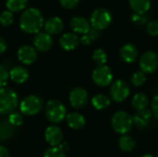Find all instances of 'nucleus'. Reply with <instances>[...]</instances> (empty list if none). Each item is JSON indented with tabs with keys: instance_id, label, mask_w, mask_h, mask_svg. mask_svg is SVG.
Here are the masks:
<instances>
[{
	"instance_id": "obj_1",
	"label": "nucleus",
	"mask_w": 158,
	"mask_h": 157,
	"mask_svg": "<svg viewBox=\"0 0 158 157\" xmlns=\"http://www.w3.org/2000/svg\"><path fill=\"white\" fill-rule=\"evenodd\" d=\"M44 21L42 12L35 8L30 7L23 11L19 19V27L26 33H37L44 27Z\"/></svg>"
},
{
	"instance_id": "obj_2",
	"label": "nucleus",
	"mask_w": 158,
	"mask_h": 157,
	"mask_svg": "<svg viewBox=\"0 0 158 157\" xmlns=\"http://www.w3.org/2000/svg\"><path fill=\"white\" fill-rule=\"evenodd\" d=\"M19 97L11 88H0V114H10L17 108Z\"/></svg>"
},
{
	"instance_id": "obj_3",
	"label": "nucleus",
	"mask_w": 158,
	"mask_h": 157,
	"mask_svg": "<svg viewBox=\"0 0 158 157\" xmlns=\"http://www.w3.org/2000/svg\"><path fill=\"white\" fill-rule=\"evenodd\" d=\"M111 126L118 134H127L132 128V117L126 111L116 112L111 118Z\"/></svg>"
},
{
	"instance_id": "obj_4",
	"label": "nucleus",
	"mask_w": 158,
	"mask_h": 157,
	"mask_svg": "<svg viewBox=\"0 0 158 157\" xmlns=\"http://www.w3.org/2000/svg\"><path fill=\"white\" fill-rule=\"evenodd\" d=\"M47 119L52 123H59L66 118L67 110L65 105L57 100H50L46 103L44 108Z\"/></svg>"
},
{
	"instance_id": "obj_5",
	"label": "nucleus",
	"mask_w": 158,
	"mask_h": 157,
	"mask_svg": "<svg viewBox=\"0 0 158 157\" xmlns=\"http://www.w3.org/2000/svg\"><path fill=\"white\" fill-rule=\"evenodd\" d=\"M43 107L44 102L37 95L26 96L19 104L20 112L25 116H34L40 113Z\"/></svg>"
},
{
	"instance_id": "obj_6",
	"label": "nucleus",
	"mask_w": 158,
	"mask_h": 157,
	"mask_svg": "<svg viewBox=\"0 0 158 157\" xmlns=\"http://www.w3.org/2000/svg\"><path fill=\"white\" fill-rule=\"evenodd\" d=\"M112 22V15L106 8H97L95 9L90 18L91 26L98 31L106 29Z\"/></svg>"
},
{
	"instance_id": "obj_7",
	"label": "nucleus",
	"mask_w": 158,
	"mask_h": 157,
	"mask_svg": "<svg viewBox=\"0 0 158 157\" xmlns=\"http://www.w3.org/2000/svg\"><path fill=\"white\" fill-rule=\"evenodd\" d=\"M131 93V89L128 84L123 80H117L114 81L110 88V97L113 101L120 103L125 101Z\"/></svg>"
},
{
	"instance_id": "obj_8",
	"label": "nucleus",
	"mask_w": 158,
	"mask_h": 157,
	"mask_svg": "<svg viewBox=\"0 0 158 157\" xmlns=\"http://www.w3.org/2000/svg\"><path fill=\"white\" fill-rule=\"evenodd\" d=\"M92 78L96 85L100 87H106L112 82L113 73L107 66L102 65L94 68V70L93 71Z\"/></svg>"
},
{
	"instance_id": "obj_9",
	"label": "nucleus",
	"mask_w": 158,
	"mask_h": 157,
	"mask_svg": "<svg viewBox=\"0 0 158 157\" xmlns=\"http://www.w3.org/2000/svg\"><path fill=\"white\" fill-rule=\"evenodd\" d=\"M141 70L144 73L150 74L156 70L158 68V56L154 51L145 52L140 59Z\"/></svg>"
},
{
	"instance_id": "obj_10",
	"label": "nucleus",
	"mask_w": 158,
	"mask_h": 157,
	"mask_svg": "<svg viewBox=\"0 0 158 157\" xmlns=\"http://www.w3.org/2000/svg\"><path fill=\"white\" fill-rule=\"evenodd\" d=\"M89 100V95L87 91L81 87L74 88L69 93V103L72 107L76 109L83 108Z\"/></svg>"
},
{
	"instance_id": "obj_11",
	"label": "nucleus",
	"mask_w": 158,
	"mask_h": 157,
	"mask_svg": "<svg viewBox=\"0 0 158 157\" xmlns=\"http://www.w3.org/2000/svg\"><path fill=\"white\" fill-rule=\"evenodd\" d=\"M17 56H18V59L24 65L33 64L38 57L36 48L28 44L20 46L18 50Z\"/></svg>"
},
{
	"instance_id": "obj_12",
	"label": "nucleus",
	"mask_w": 158,
	"mask_h": 157,
	"mask_svg": "<svg viewBox=\"0 0 158 157\" xmlns=\"http://www.w3.org/2000/svg\"><path fill=\"white\" fill-rule=\"evenodd\" d=\"M33 44L36 50L40 52H47L53 45V40L46 31H39L33 39Z\"/></svg>"
},
{
	"instance_id": "obj_13",
	"label": "nucleus",
	"mask_w": 158,
	"mask_h": 157,
	"mask_svg": "<svg viewBox=\"0 0 158 157\" xmlns=\"http://www.w3.org/2000/svg\"><path fill=\"white\" fill-rule=\"evenodd\" d=\"M151 118H152V112L145 108L143 110L137 111V113L132 117V122L136 128L140 130H143L149 126Z\"/></svg>"
},
{
	"instance_id": "obj_14",
	"label": "nucleus",
	"mask_w": 158,
	"mask_h": 157,
	"mask_svg": "<svg viewBox=\"0 0 158 157\" xmlns=\"http://www.w3.org/2000/svg\"><path fill=\"white\" fill-rule=\"evenodd\" d=\"M46 142L51 146H58L63 140V133L56 126H49L44 133Z\"/></svg>"
},
{
	"instance_id": "obj_15",
	"label": "nucleus",
	"mask_w": 158,
	"mask_h": 157,
	"mask_svg": "<svg viewBox=\"0 0 158 157\" xmlns=\"http://www.w3.org/2000/svg\"><path fill=\"white\" fill-rule=\"evenodd\" d=\"M70 27L74 32L82 35L87 33L92 29L90 21H88L85 18L81 16H76L72 18V19L70 20Z\"/></svg>"
},
{
	"instance_id": "obj_16",
	"label": "nucleus",
	"mask_w": 158,
	"mask_h": 157,
	"mask_svg": "<svg viewBox=\"0 0 158 157\" xmlns=\"http://www.w3.org/2000/svg\"><path fill=\"white\" fill-rule=\"evenodd\" d=\"M44 31L50 35H56L64 30V22L58 17L49 18L44 24Z\"/></svg>"
},
{
	"instance_id": "obj_17",
	"label": "nucleus",
	"mask_w": 158,
	"mask_h": 157,
	"mask_svg": "<svg viewBox=\"0 0 158 157\" xmlns=\"http://www.w3.org/2000/svg\"><path fill=\"white\" fill-rule=\"evenodd\" d=\"M80 43L79 37L77 34L73 32H67L64 33L61 38L59 39V44L62 47V49L66 51H71L77 48V46Z\"/></svg>"
},
{
	"instance_id": "obj_18",
	"label": "nucleus",
	"mask_w": 158,
	"mask_h": 157,
	"mask_svg": "<svg viewBox=\"0 0 158 157\" xmlns=\"http://www.w3.org/2000/svg\"><path fill=\"white\" fill-rule=\"evenodd\" d=\"M138 54V49L133 43H126L119 50L120 57L126 63H133L137 59Z\"/></svg>"
},
{
	"instance_id": "obj_19",
	"label": "nucleus",
	"mask_w": 158,
	"mask_h": 157,
	"mask_svg": "<svg viewBox=\"0 0 158 157\" xmlns=\"http://www.w3.org/2000/svg\"><path fill=\"white\" fill-rule=\"evenodd\" d=\"M29 76L30 74L28 69L21 66L14 67L9 71V79L17 84H22L26 82L29 79Z\"/></svg>"
},
{
	"instance_id": "obj_20",
	"label": "nucleus",
	"mask_w": 158,
	"mask_h": 157,
	"mask_svg": "<svg viewBox=\"0 0 158 157\" xmlns=\"http://www.w3.org/2000/svg\"><path fill=\"white\" fill-rule=\"evenodd\" d=\"M66 118L69 127L73 130H81L85 126V118L80 113H70L67 115Z\"/></svg>"
},
{
	"instance_id": "obj_21",
	"label": "nucleus",
	"mask_w": 158,
	"mask_h": 157,
	"mask_svg": "<svg viewBox=\"0 0 158 157\" xmlns=\"http://www.w3.org/2000/svg\"><path fill=\"white\" fill-rule=\"evenodd\" d=\"M134 13L144 15L151 7V0H129Z\"/></svg>"
},
{
	"instance_id": "obj_22",
	"label": "nucleus",
	"mask_w": 158,
	"mask_h": 157,
	"mask_svg": "<svg viewBox=\"0 0 158 157\" xmlns=\"http://www.w3.org/2000/svg\"><path fill=\"white\" fill-rule=\"evenodd\" d=\"M149 104V99L147 97L146 94L143 93H136L132 99H131V105L132 107L136 110V111H140V110H143L147 107Z\"/></svg>"
},
{
	"instance_id": "obj_23",
	"label": "nucleus",
	"mask_w": 158,
	"mask_h": 157,
	"mask_svg": "<svg viewBox=\"0 0 158 157\" xmlns=\"http://www.w3.org/2000/svg\"><path fill=\"white\" fill-rule=\"evenodd\" d=\"M110 103H111V101H110L109 97L103 93L96 94L92 99V105L97 110H104V109L107 108L110 105Z\"/></svg>"
},
{
	"instance_id": "obj_24",
	"label": "nucleus",
	"mask_w": 158,
	"mask_h": 157,
	"mask_svg": "<svg viewBox=\"0 0 158 157\" xmlns=\"http://www.w3.org/2000/svg\"><path fill=\"white\" fill-rule=\"evenodd\" d=\"M135 145H136V143H135L134 139L130 135L123 134L118 140V147L123 152L130 153V152L133 151L135 148Z\"/></svg>"
},
{
	"instance_id": "obj_25",
	"label": "nucleus",
	"mask_w": 158,
	"mask_h": 157,
	"mask_svg": "<svg viewBox=\"0 0 158 157\" xmlns=\"http://www.w3.org/2000/svg\"><path fill=\"white\" fill-rule=\"evenodd\" d=\"M15 127L11 125L8 120L7 121H2L0 123V141L4 142L8 139H10L14 134V129Z\"/></svg>"
},
{
	"instance_id": "obj_26",
	"label": "nucleus",
	"mask_w": 158,
	"mask_h": 157,
	"mask_svg": "<svg viewBox=\"0 0 158 157\" xmlns=\"http://www.w3.org/2000/svg\"><path fill=\"white\" fill-rule=\"evenodd\" d=\"M28 5V0H6V6L11 12H19L24 10Z\"/></svg>"
},
{
	"instance_id": "obj_27",
	"label": "nucleus",
	"mask_w": 158,
	"mask_h": 157,
	"mask_svg": "<svg viewBox=\"0 0 158 157\" xmlns=\"http://www.w3.org/2000/svg\"><path fill=\"white\" fill-rule=\"evenodd\" d=\"M99 37H100L99 31L93 28L87 33L83 34V36L81 38V43L83 45H90L93 42L96 41Z\"/></svg>"
},
{
	"instance_id": "obj_28",
	"label": "nucleus",
	"mask_w": 158,
	"mask_h": 157,
	"mask_svg": "<svg viewBox=\"0 0 158 157\" xmlns=\"http://www.w3.org/2000/svg\"><path fill=\"white\" fill-rule=\"evenodd\" d=\"M93 60L98 66L105 65L107 61V55L103 49H96L93 54Z\"/></svg>"
},
{
	"instance_id": "obj_29",
	"label": "nucleus",
	"mask_w": 158,
	"mask_h": 157,
	"mask_svg": "<svg viewBox=\"0 0 158 157\" xmlns=\"http://www.w3.org/2000/svg\"><path fill=\"white\" fill-rule=\"evenodd\" d=\"M145 81H146L145 73L143 71H137V72L133 73V75L131 78V82L135 87H140V86L143 85Z\"/></svg>"
},
{
	"instance_id": "obj_30",
	"label": "nucleus",
	"mask_w": 158,
	"mask_h": 157,
	"mask_svg": "<svg viewBox=\"0 0 158 157\" xmlns=\"http://www.w3.org/2000/svg\"><path fill=\"white\" fill-rule=\"evenodd\" d=\"M14 20V16H13V12H11L10 10H5L0 14V24L2 26L7 27L10 26L13 23Z\"/></svg>"
},
{
	"instance_id": "obj_31",
	"label": "nucleus",
	"mask_w": 158,
	"mask_h": 157,
	"mask_svg": "<svg viewBox=\"0 0 158 157\" xmlns=\"http://www.w3.org/2000/svg\"><path fill=\"white\" fill-rule=\"evenodd\" d=\"M43 157H66V154L58 146H52L45 151Z\"/></svg>"
},
{
	"instance_id": "obj_32",
	"label": "nucleus",
	"mask_w": 158,
	"mask_h": 157,
	"mask_svg": "<svg viewBox=\"0 0 158 157\" xmlns=\"http://www.w3.org/2000/svg\"><path fill=\"white\" fill-rule=\"evenodd\" d=\"M8 122L14 127H19L23 123V117L20 113L13 111L8 117Z\"/></svg>"
},
{
	"instance_id": "obj_33",
	"label": "nucleus",
	"mask_w": 158,
	"mask_h": 157,
	"mask_svg": "<svg viewBox=\"0 0 158 157\" xmlns=\"http://www.w3.org/2000/svg\"><path fill=\"white\" fill-rule=\"evenodd\" d=\"M9 79V72H7L6 68L0 65V88L5 87Z\"/></svg>"
},
{
	"instance_id": "obj_34",
	"label": "nucleus",
	"mask_w": 158,
	"mask_h": 157,
	"mask_svg": "<svg viewBox=\"0 0 158 157\" xmlns=\"http://www.w3.org/2000/svg\"><path fill=\"white\" fill-rule=\"evenodd\" d=\"M147 31L152 36L158 35V20H153L147 25Z\"/></svg>"
},
{
	"instance_id": "obj_35",
	"label": "nucleus",
	"mask_w": 158,
	"mask_h": 157,
	"mask_svg": "<svg viewBox=\"0 0 158 157\" xmlns=\"http://www.w3.org/2000/svg\"><path fill=\"white\" fill-rule=\"evenodd\" d=\"M61 6L64 7V8H67V9H72L74 8L76 6H78L80 0H59Z\"/></svg>"
},
{
	"instance_id": "obj_36",
	"label": "nucleus",
	"mask_w": 158,
	"mask_h": 157,
	"mask_svg": "<svg viewBox=\"0 0 158 157\" xmlns=\"http://www.w3.org/2000/svg\"><path fill=\"white\" fill-rule=\"evenodd\" d=\"M151 108H152V114L153 116L158 119V95H156L151 103Z\"/></svg>"
},
{
	"instance_id": "obj_37",
	"label": "nucleus",
	"mask_w": 158,
	"mask_h": 157,
	"mask_svg": "<svg viewBox=\"0 0 158 157\" xmlns=\"http://www.w3.org/2000/svg\"><path fill=\"white\" fill-rule=\"evenodd\" d=\"M6 50V41L0 36V55L5 53V51Z\"/></svg>"
},
{
	"instance_id": "obj_38",
	"label": "nucleus",
	"mask_w": 158,
	"mask_h": 157,
	"mask_svg": "<svg viewBox=\"0 0 158 157\" xmlns=\"http://www.w3.org/2000/svg\"><path fill=\"white\" fill-rule=\"evenodd\" d=\"M0 157H9L7 149L4 146H0Z\"/></svg>"
},
{
	"instance_id": "obj_39",
	"label": "nucleus",
	"mask_w": 158,
	"mask_h": 157,
	"mask_svg": "<svg viewBox=\"0 0 158 157\" xmlns=\"http://www.w3.org/2000/svg\"><path fill=\"white\" fill-rule=\"evenodd\" d=\"M141 157H155V156H154V155H148V154H147V155H142Z\"/></svg>"
},
{
	"instance_id": "obj_40",
	"label": "nucleus",
	"mask_w": 158,
	"mask_h": 157,
	"mask_svg": "<svg viewBox=\"0 0 158 157\" xmlns=\"http://www.w3.org/2000/svg\"><path fill=\"white\" fill-rule=\"evenodd\" d=\"M157 157H158V152H157Z\"/></svg>"
}]
</instances>
